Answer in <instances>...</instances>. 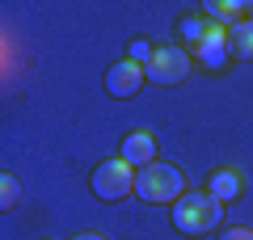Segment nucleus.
I'll return each mask as SVG.
<instances>
[{
	"instance_id": "2eb2a0df",
	"label": "nucleus",
	"mask_w": 253,
	"mask_h": 240,
	"mask_svg": "<svg viewBox=\"0 0 253 240\" xmlns=\"http://www.w3.org/2000/svg\"><path fill=\"white\" fill-rule=\"evenodd\" d=\"M72 240H106V236H101V232H76Z\"/></svg>"
},
{
	"instance_id": "f257e3e1",
	"label": "nucleus",
	"mask_w": 253,
	"mask_h": 240,
	"mask_svg": "<svg viewBox=\"0 0 253 240\" xmlns=\"http://www.w3.org/2000/svg\"><path fill=\"white\" fill-rule=\"evenodd\" d=\"M173 228L181 236H211L215 228H224V202L211 190H186L173 202Z\"/></svg>"
},
{
	"instance_id": "7ed1b4c3",
	"label": "nucleus",
	"mask_w": 253,
	"mask_h": 240,
	"mask_svg": "<svg viewBox=\"0 0 253 240\" xmlns=\"http://www.w3.org/2000/svg\"><path fill=\"white\" fill-rule=\"evenodd\" d=\"M93 194H97L101 202H123V198H131L135 194V169H131L123 156L101 160L97 169H93Z\"/></svg>"
},
{
	"instance_id": "dca6fc26",
	"label": "nucleus",
	"mask_w": 253,
	"mask_h": 240,
	"mask_svg": "<svg viewBox=\"0 0 253 240\" xmlns=\"http://www.w3.org/2000/svg\"><path fill=\"white\" fill-rule=\"evenodd\" d=\"M245 21H253V4H245Z\"/></svg>"
},
{
	"instance_id": "20e7f679",
	"label": "nucleus",
	"mask_w": 253,
	"mask_h": 240,
	"mask_svg": "<svg viewBox=\"0 0 253 240\" xmlns=\"http://www.w3.org/2000/svg\"><path fill=\"white\" fill-rule=\"evenodd\" d=\"M190 68H194V59H190L186 46L169 42V46H156L152 59L144 63V76L152 80V84H181V80L190 76Z\"/></svg>"
},
{
	"instance_id": "1a4fd4ad",
	"label": "nucleus",
	"mask_w": 253,
	"mask_h": 240,
	"mask_svg": "<svg viewBox=\"0 0 253 240\" xmlns=\"http://www.w3.org/2000/svg\"><path fill=\"white\" fill-rule=\"evenodd\" d=\"M228 51H232V59H253V21L228 26Z\"/></svg>"
},
{
	"instance_id": "423d86ee",
	"label": "nucleus",
	"mask_w": 253,
	"mask_h": 240,
	"mask_svg": "<svg viewBox=\"0 0 253 240\" xmlns=\"http://www.w3.org/2000/svg\"><path fill=\"white\" fill-rule=\"evenodd\" d=\"M190 59L207 72H224L228 59H232V51H228V26H211V34L190 51Z\"/></svg>"
},
{
	"instance_id": "4468645a",
	"label": "nucleus",
	"mask_w": 253,
	"mask_h": 240,
	"mask_svg": "<svg viewBox=\"0 0 253 240\" xmlns=\"http://www.w3.org/2000/svg\"><path fill=\"white\" fill-rule=\"evenodd\" d=\"M219 240H253V228H245V223H241V228H224Z\"/></svg>"
},
{
	"instance_id": "6e6552de",
	"label": "nucleus",
	"mask_w": 253,
	"mask_h": 240,
	"mask_svg": "<svg viewBox=\"0 0 253 240\" xmlns=\"http://www.w3.org/2000/svg\"><path fill=\"white\" fill-rule=\"evenodd\" d=\"M245 186H249V177H245L241 169H232V164L215 169V173H211V181H207V190L219 198V202H232V198H241Z\"/></svg>"
},
{
	"instance_id": "0eeeda50",
	"label": "nucleus",
	"mask_w": 253,
	"mask_h": 240,
	"mask_svg": "<svg viewBox=\"0 0 253 240\" xmlns=\"http://www.w3.org/2000/svg\"><path fill=\"white\" fill-rule=\"evenodd\" d=\"M118 156L131 164V169H148V164H156V135L152 131H131L123 139V152Z\"/></svg>"
},
{
	"instance_id": "9b49d317",
	"label": "nucleus",
	"mask_w": 253,
	"mask_h": 240,
	"mask_svg": "<svg viewBox=\"0 0 253 240\" xmlns=\"http://www.w3.org/2000/svg\"><path fill=\"white\" fill-rule=\"evenodd\" d=\"M207 17L224 21V26H236V21H245V4H236V0H215V4H207Z\"/></svg>"
},
{
	"instance_id": "ddd939ff",
	"label": "nucleus",
	"mask_w": 253,
	"mask_h": 240,
	"mask_svg": "<svg viewBox=\"0 0 253 240\" xmlns=\"http://www.w3.org/2000/svg\"><path fill=\"white\" fill-rule=\"evenodd\" d=\"M152 51H156V46L148 42V38H135V42L126 46V59H135V63L144 59V63H148V59H152Z\"/></svg>"
},
{
	"instance_id": "f03ea898",
	"label": "nucleus",
	"mask_w": 253,
	"mask_h": 240,
	"mask_svg": "<svg viewBox=\"0 0 253 240\" xmlns=\"http://www.w3.org/2000/svg\"><path fill=\"white\" fill-rule=\"evenodd\" d=\"M186 194V177H181V169H173V164H148V169H135V198H144V202L161 206V202H177V198Z\"/></svg>"
},
{
	"instance_id": "9d476101",
	"label": "nucleus",
	"mask_w": 253,
	"mask_h": 240,
	"mask_svg": "<svg viewBox=\"0 0 253 240\" xmlns=\"http://www.w3.org/2000/svg\"><path fill=\"white\" fill-rule=\"evenodd\" d=\"M211 26H215L211 17H186V21H181V26H177V34L186 38V51H194V46H199L203 38L211 34Z\"/></svg>"
},
{
	"instance_id": "f8f14e48",
	"label": "nucleus",
	"mask_w": 253,
	"mask_h": 240,
	"mask_svg": "<svg viewBox=\"0 0 253 240\" xmlns=\"http://www.w3.org/2000/svg\"><path fill=\"white\" fill-rule=\"evenodd\" d=\"M21 202V181L13 173H0V211H13Z\"/></svg>"
},
{
	"instance_id": "39448f33",
	"label": "nucleus",
	"mask_w": 253,
	"mask_h": 240,
	"mask_svg": "<svg viewBox=\"0 0 253 240\" xmlns=\"http://www.w3.org/2000/svg\"><path fill=\"white\" fill-rule=\"evenodd\" d=\"M144 63H135V59H118V63H110V72H106V93L110 97H118V101H126V97H135L139 89H144Z\"/></svg>"
}]
</instances>
